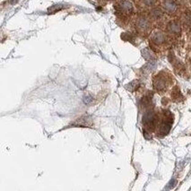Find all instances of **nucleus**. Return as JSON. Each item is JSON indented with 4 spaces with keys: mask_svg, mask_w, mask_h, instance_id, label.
<instances>
[{
    "mask_svg": "<svg viewBox=\"0 0 191 191\" xmlns=\"http://www.w3.org/2000/svg\"><path fill=\"white\" fill-rule=\"evenodd\" d=\"M170 84V78L166 77L163 72H161L159 75L153 78V87L157 92L165 91Z\"/></svg>",
    "mask_w": 191,
    "mask_h": 191,
    "instance_id": "f257e3e1",
    "label": "nucleus"
},
{
    "mask_svg": "<svg viewBox=\"0 0 191 191\" xmlns=\"http://www.w3.org/2000/svg\"><path fill=\"white\" fill-rule=\"evenodd\" d=\"M143 124L148 129H153L156 124V115L153 111H147L143 116Z\"/></svg>",
    "mask_w": 191,
    "mask_h": 191,
    "instance_id": "f03ea898",
    "label": "nucleus"
},
{
    "mask_svg": "<svg viewBox=\"0 0 191 191\" xmlns=\"http://www.w3.org/2000/svg\"><path fill=\"white\" fill-rule=\"evenodd\" d=\"M170 114L168 113V116L164 117L161 126H160V130H159V133L161 134V136H165L167 135L170 130V127H171V123H172V119L170 118Z\"/></svg>",
    "mask_w": 191,
    "mask_h": 191,
    "instance_id": "7ed1b4c3",
    "label": "nucleus"
},
{
    "mask_svg": "<svg viewBox=\"0 0 191 191\" xmlns=\"http://www.w3.org/2000/svg\"><path fill=\"white\" fill-rule=\"evenodd\" d=\"M136 29L140 33H146L150 30V23L145 18L140 17L136 22Z\"/></svg>",
    "mask_w": 191,
    "mask_h": 191,
    "instance_id": "20e7f679",
    "label": "nucleus"
},
{
    "mask_svg": "<svg viewBox=\"0 0 191 191\" xmlns=\"http://www.w3.org/2000/svg\"><path fill=\"white\" fill-rule=\"evenodd\" d=\"M119 11L124 14H130L133 12V5L127 0H123L118 5Z\"/></svg>",
    "mask_w": 191,
    "mask_h": 191,
    "instance_id": "39448f33",
    "label": "nucleus"
},
{
    "mask_svg": "<svg viewBox=\"0 0 191 191\" xmlns=\"http://www.w3.org/2000/svg\"><path fill=\"white\" fill-rule=\"evenodd\" d=\"M152 41L155 45H163L166 41L165 35L161 32H155L152 35Z\"/></svg>",
    "mask_w": 191,
    "mask_h": 191,
    "instance_id": "423d86ee",
    "label": "nucleus"
},
{
    "mask_svg": "<svg viewBox=\"0 0 191 191\" xmlns=\"http://www.w3.org/2000/svg\"><path fill=\"white\" fill-rule=\"evenodd\" d=\"M167 30L170 33L178 35L181 32V27H180V24H178V22L172 21V22L169 23V24L167 26Z\"/></svg>",
    "mask_w": 191,
    "mask_h": 191,
    "instance_id": "0eeeda50",
    "label": "nucleus"
},
{
    "mask_svg": "<svg viewBox=\"0 0 191 191\" xmlns=\"http://www.w3.org/2000/svg\"><path fill=\"white\" fill-rule=\"evenodd\" d=\"M163 8L165 9L166 12L170 13H175L177 11L178 6L173 0H165L163 2Z\"/></svg>",
    "mask_w": 191,
    "mask_h": 191,
    "instance_id": "6e6552de",
    "label": "nucleus"
},
{
    "mask_svg": "<svg viewBox=\"0 0 191 191\" xmlns=\"http://www.w3.org/2000/svg\"><path fill=\"white\" fill-rule=\"evenodd\" d=\"M141 53H142V56L144 57V58L146 59V60H148V61H152V60L154 59V55H153V52L150 51L149 49H144V50H142Z\"/></svg>",
    "mask_w": 191,
    "mask_h": 191,
    "instance_id": "1a4fd4ad",
    "label": "nucleus"
},
{
    "mask_svg": "<svg viewBox=\"0 0 191 191\" xmlns=\"http://www.w3.org/2000/svg\"><path fill=\"white\" fill-rule=\"evenodd\" d=\"M156 67V63L152 60V61H150V62H148V63L146 64L143 68H142V70H143V72L144 73H145V74H149L150 72H152L153 69Z\"/></svg>",
    "mask_w": 191,
    "mask_h": 191,
    "instance_id": "9d476101",
    "label": "nucleus"
},
{
    "mask_svg": "<svg viewBox=\"0 0 191 191\" xmlns=\"http://www.w3.org/2000/svg\"><path fill=\"white\" fill-rule=\"evenodd\" d=\"M151 15H152V17H153V19L160 20L163 16V13L160 9H153V11L151 12Z\"/></svg>",
    "mask_w": 191,
    "mask_h": 191,
    "instance_id": "9b49d317",
    "label": "nucleus"
},
{
    "mask_svg": "<svg viewBox=\"0 0 191 191\" xmlns=\"http://www.w3.org/2000/svg\"><path fill=\"white\" fill-rule=\"evenodd\" d=\"M138 85H139L138 82H137V81H135V82H132V83H130V84H129V85H128V86H127V88H128V89H129V91L133 92V91H135V90L138 87Z\"/></svg>",
    "mask_w": 191,
    "mask_h": 191,
    "instance_id": "f8f14e48",
    "label": "nucleus"
},
{
    "mask_svg": "<svg viewBox=\"0 0 191 191\" xmlns=\"http://www.w3.org/2000/svg\"><path fill=\"white\" fill-rule=\"evenodd\" d=\"M172 98H174L175 100H178L179 98H182L179 90L176 88V89L173 91V92H172Z\"/></svg>",
    "mask_w": 191,
    "mask_h": 191,
    "instance_id": "ddd939ff",
    "label": "nucleus"
},
{
    "mask_svg": "<svg viewBox=\"0 0 191 191\" xmlns=\"http://www.w3.org/2000/svg\"><path fill=\"white\" fill-rule=\"evenodd\" d=\"M142 2L146 6H153L155 4V0H142Z\"/></svg>",
    "mask_w": 191,
    "mask_h": 191,
    "instance_id": "4468645a",
    "label": "nucleus"
},
{
    "mask_svg": "<svg viewBox=\"0 0 191 191\" xmlns=\"http://www.w3.org/2000/svg\"><path fill=\"white\" fill-rule=\"evenodd\" d=\"M186 23L189 24V25L191 26V14H189L186 16Z\"/></svg>",
    "mask_w": 191,
    "mask_h": 191,
    "instance_id": "2eb2a0df",
    "label": "nucleus"
}]
</instances>
